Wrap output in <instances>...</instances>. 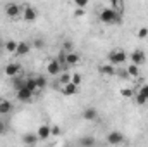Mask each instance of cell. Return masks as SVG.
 I'll return each mask as SVG.
<instances>
[{
  "instance_id": "cb8c5ba5",
  "label": "cell",
  "mask_w": 148,
  "mask_h": 147,
  "mask_svg": "<svg viewBox=\"0 0 148 147\" xmlns=\"http://www.w3.org/2000/svg\"><path fill=\"white\" fill-rule=\"evenodd\" d=\"M81 81H83L81 74H77V73L71 74V83H73V85H76V87H79V85H81Z\"/></svg>"
},
{
  "instance_id": "484cf974",
  "label": "cell",
  "mask_w": 148,
  "mask_h": 147,
  "mask_svg": "<svg viewBox=\"0 0 148 147\" xmlns=\"http://www.w3.org/2000/svg\"><path fill=\"white\" fill-rule=\"evenodd\" d=\"M59 83H62V87L67 85V83H71V74L69 73H62L60 74V81H59Z\"/></svg>"
},
{
  "instance_id": "d6a6232c",
  "label": "cell",
  "mask_w": 148,
  "mask_h": 147,
  "mask_svg": "<svg viewBox=\"0 0 148 147\" xmlns=\"http://www.w3.org/2000/svg\"><path fill=\"white\" fill-rule=\"evenodd\" d=\"M60 133H62V130H60L57 125H55V126H52V135H55V137H57V135H60Z\"/></svg>"
},
{
  "instance_id": "44dd1931",
  "label": "cell",
  "mask_w": 148,
  "mask_h": 147,
  "mask_svg": "<svg viewBox=\"0 0 148 147\" xmlns=\"http://www.w3.org/2000/svg\"><path fill=\"white\" fill-rule=\"evenodd\" d=\"M5 50L16 54V50H17V42H16V40H7V42H5Z\"/></svg>"
},
{
  "instance_id": "3957f363",
  "label": "cell",
  "mask_w": 148,
  "mask_h": 147,
  "mask_svg": "<svg viewBox=\"0 0 148 147\" xmlns=\"http://www.w3.org/2000/svg\"><path fill=\"white\" fill-rule=\"evenodd\" d=\"M126 59H127V54H126L124 50H121V49H115V50L109 52V61H110L112 66L124 64V62H126Z\"/></svg>"
},
{
  "instance_id": "7c38bea8",
  "label": "cell",
  "mask_w": 148,
  "mask_h": 147,
  "mask_svg": "<svg viewBox=\"0 0 148 147\" xmlns=\"http://www.w3.org/2000/svg\"><path fill=\"white\" fill-rule=\"evenodd\" d=\"M97 118H98V111L95 109V107H84V111H83V119L95 121Z\"/></svg>"
},
{
  "instance_id": "30bf717a",
  "label": "cell",
  "mask_w": 148,
  "mask_h": 147,
  "mask_svg": "<svg viewBox=\"0 0 148 147\" xmlns=\"http://www.w3.org/2000/svg\"><path fill=\"white\" fill-rule=\"evenodd\" d=\"M23 19H24V21H35V19H36V9L31 7V5H24Z\"/></svg>"
},
{
  "instance_id": "4fadbf2b",
  "label": "cell",
  "mask_w": 148,
  "mask_h": 147,
  "mask_svg": "<svg viewBox=\"0 0 148 147\" xmlns=\"http://www.w3.org/2000/svg\"><path fill=\"white\" fill-rule=\"evenodd\" d=\"M79 146L81 147H95L97 146V139L93 135H84L79 139Z\"/></svg>"
},
{
  "instance_id": "836d02e7",
  "label": "cell",
  "mask_w": 148,
  "mask_h": 147,
  "mask_svg": "<svg viewBox=\"0 0 148 147\" xmlns=\"http://www.w3.org/2000/svg\"><path fill=\"white\" fill-rule=\"evenodd\" d=\"M136 102H138L140 106H145V104H147V101H145L141 95H136Z\"/></svg>"
},
{
  "instance_id": "4dcf8cb0",
  "label": "cell",
  "mask_w": 148,
  "mask_h": 147,
  "mask_svg": "<svg viewBox=\"0 0 148 147\" xmlns=\"http://www.w3.org/2000/svg\"><path fill=\"white\" fill-rule=\"evenodd\" d=\"M7 132H9V128H7L5 121H2V119H0V135H5Z\"/></svg>"
},
{
  "instance_id": "d590c367",
  "label": "cell",
  "mask_w": 148,
  "mask_h": 147,
  "mask_svg": "<svg viewBox=\"0 0 148 147\" xmlns=\"http://www.w3.org/2000/svg\"><path fill=\"white\" fill-rule=\"evenodd\" d=\"M0 47H2V40H0Z\"/></svg>"
},
{
  "instance_id": "f546056e",
  "label": "cell",
  "mask_w": 148,
  "mask_h": 147,
  "mask_svg": "<svg viewBox=\"0 0 148 147\" xmlns=\"http://www.w3.org/2000/svg\"><path fill=\"white\" fill-rule=\"evenodd\" d=\"M121 95L122 97H133V90L131 88H122L121 90Z\"/></svg>"
},
{
  "instance_id": "7402d4cb",
  "label": "cell",
  "mask_w": 148,
  "mask_h": 147,
  "mask_svg": "<svg viewBox=\"0 0 148 147\" xmlns=\"http://www.w3.org/2000/svg\"><path fill=\"white\" fill-rule=\"evenodd\" d=\"M24 85H26V80H21V78H14L12 80V87H14L16 92L21 90V88H24Z\"/></svg>"
},
{
  "instance_id": "9a60e30c",
  "label": "cell",
  "mask_w": 148,
  "mask_h": 147,
  "mask_svg": "<svg viewBox=\"0 0 148 147\" xmlns=\"http://www.w3.org/2000/svg\"><path fill=\"white\" fill-rule=\"evenodd\" d=\"M21 140H23V144H24V146L31 147V146H35V144L38 142V137H36V133H31V132H29V133H24Z\"/></svg>"
},
{
  "instance_id": "9c48e42d",
  "label": "cell",
  "mask_w": 148,
  "mask_h": 147,
  "mask_svg": "<svg viewBox=\"0 0 148 147\" xmlns=\"http://www.w3.org/2000/svg\"><path fill=\"white\" fill-rule=\"evenodd\" d=\"M47 71H48V74H52V76H57V74H60V71H64V69H62V66L57 62V59H53V61H50V62L47 64Z\"/></svg>"
},
{
  "instance_id": "277c9868",
  "label": "cell",
  "mask_w": 148,
  "mask_h": 147,
  "mask_svg": "<svg viewBox=\"0 0 148 147\" xmlns=\"http://www.w3.org/2000/svg\"><path fill=\"white\" fill-rule=\"evenodd\" d=\"M105 140H107L109 146H119V144L124 142V135L121 132H117V130H112L110 133L105 137Z\"/></svg>"
},
{
  "instance_id": "8992f818",
  "label": "cell",
  "mask_w": 148,
  "mask_h": 147,
  "mask_svg": "<svg viewBox=\"0 0 148 147\" xmlns=\"http://www.w3.org/2000/svg\"><path fill=\"white\" fill-rule=\"evenodd\" d=\"M36 137H38V140L50 139L52 137V126L50 125H40V128H38V132H36Z\"/></svg>"
},
{
  "instance_id": "ac0fdd59",
  "label": "cell",
  "mask_w": 148,
  "mask_h": 147,
  "mask_svg": "<svg viewBox=\"0 0 148 147\" xmlns=\"http://www.w3.org/2000/svg\"><path fill=\"white\" fill-rule=\"evenodd\" d=\"M76 64H79V54L69 52L66 57V66H76Z\"/></svg>"
},
{
  "instance_id": "d6986e66",
  "label": "cell",
  "mask_w": 148,
  "mask_h": 147,
  "mask_svg": "<svg viewBox=\"0 0 148 147\" xmlns=\"http://www.w3.org/2000/svg\"><path fill=\"white\" fill-rule=\"evenodd\" d=\"M12 111V102L10 101H0V114H9Z\"/></svg>"
},
{
  "instance_id": "6da1fadb",
  "label": "cell",
  "mask_w": 148,
  "mask_h": 147,
  "mask_svg": "<svg viewBox=\"0 0 148 147\" xmlns=\"http://www.w3.org/2000/svg\"><path fill=\"white\" fill-rule=\"evenodd\" d=\"M100 21L105 23V24H121L122 23V16L115 14L110 7H105L100 12Z\"/></svg>"
},
{
  "instance_id": "5b68a950",
  "label": "cell",
  "mask_w": 148,
  "mask_h": 147,
  "mask_svg": "<svg viewBox=\"0 0 148 147\" xmlns=\"http://www.w3.org/2000/svg\"><path fill=\"white\" fill-rule=\"evenodd\" d=\"M129 57H131V64H136V66H141V64H145V61H147V55H145V52L143 50H134L133 54H129Z\"/></svg>"
},
{
  "instance_id": "e575fe53",
  "label": "cell",
  "mask_w": 148,
  "mask_h": 147,
  "mask_svg": "<svg viewBox=\"0 0 148 147\" xmlns=\"http://www.w3.org/2000/svg\"><path fill=\"white\" fill-rule=\"evenodd\" d=\"M74 16L81 17V16H84V10H83V9H76V10H74Z\"/></svg>"
},
{
  "instance_id": "52a82bcc",
  "label": "cell",
  "mask_w": 148,
  "mask_h": 147,
  "mask_svg": "<svg viewBox=\"0 0 148 147\" xmlns=\"http://www.w3.org/2000/svg\"><path fill=\"white\" fill-rule=\"evenodd\" d=\"M16 95H17V101H19V102H29V101H33V95H35V94L24 87V88L17 90V92H16Z\"/></svg>"
},
{
  "instance_id": "ffe728a7",
  "label": "cell",
  "mask_w": 148,
  "mask_h": 147,
  "mask_svg": "<svg viewBox=\"0 0 148 147\" xmlns=\"http://www.w3.org/2000/svg\"><path fill=\"white\" fill-rule=\"evenodd\" d=\"M126 73L129 74V76H138L140 74V66H136V64H129L127 68H126Z\"/></svg>"
},
{
  "instance_id": "1f68e13d",
  "label": "cell",
  "mask_w": 148,
  "mask_h": 147,
  "mask_svg": "<svg viewBox=\"0 0 148 147\" xmlns=\"http://www.w3.org/2000/svg\"><path fill=\"white\" fill-rule=\"evenodd\" d=\"M43 45H45V43H43L41 38H36V40L33 42V47H35V49H43Z\"/></svg>"
},
{
  "instance_id": "f1b7e54d",
  "label": "cell",
  "mask_w": 148,
  "mask_h": 147,
  "mask_svg": "<svg viewBox=\"0 0 148 147\" xmlns=\"http://www.w3.org/2000/svg\"><path fill=\"white\" fill-rule=\"evenodd\" d=\"M138 95H141V97L148 102V85H143V87H141V90H140V94H138Z\"/></svg>"
},
{
  "instance_id": "5bb4252c",
  "label": "cell",
  "mask_w": 148,
  "mask_h": 147,
  "mask_svg": "<svg viewBox=\"0 0 148 147\" xmlns=\"http://www.w3.org/2000/svg\"><path fill=\"white\" fill-rule=\"evenodd\" d=\"M98 73L105 74V76H114V74L117 73V69L112 64H102V66H98Z\"/></svg>"
},
{
  "instance_id": "8fae6325",
  "label": "cell",
  "mask_w": 148,
  "mask_h": 147,
  "mask_svg": "<svg viewBox=\"0 0 148 147\" xmlns=\"http://www.w3.org/2000/svg\"><path fill=\"white\" fill-rule=\"evenodd\" d=\"M31 50V45L28 42H17V50H16V55L23 57V55H28Z\"/></svg>"
},
{
  "instance_id": "4316f807",
  "label": "cell",
  "mask_w": 148,
  "mask_h": 147,
  "mask_svg": "<svg viewBox=\"0 0 148 147\" xmlns=\"http://www.w3.org/2000/svg\"><path fill=\"white\" fill-rule=\"evenodd\" d=\"M74 5H76L77 9H83V10H84V9L88 7V0H74Z\"/></svg>"
},
{
  "instance_id": "7a4b0ae2",
  "label": "cell",
  "mask_w": 148,
  "mask_h": 147,
  "mask_svg": "<svg viewBox=\"0 0 148 147\" xmlns=\"http://www.w3.org/2000/svg\"><path fill=\"white\" fill-rule=\"evenodd\" d=\"M23 12H24V7L19 5V3H7L5 5V16L10 17V19L23 17Z\"/></svg>"
},
{
  "instance_id": "83f0119b",
  "label": "cell",
  "mask_w": 148,
  "mask_h": 147,
  "mask_svg": "<svg viewBox=\"0 0 148 147\" xmlns=\"http://www.w3.org/2000/svg\"><path fill=\"white\" fill-rule=\"evenodd\" d=\"M136 35H138V38H147V37H148V28H147V26H143V28H140Z\"/></svg>"
},
{
  "instance_id": "e0dca14e",
  "label": "cell",
  "mask_w": 148,
  "mask_h": 147,
  "mask_svg": "<svg viewBox=\"0 0 148 147\" xmlns=\"http://www.w3.org/2000/svg\"><path fill=\"white\" fill-rule=\"evenodd\" d=\"M110 9L115 12V14L122 16V12H124V2H122V0H112L110 2Z\"/></svg>"
},
{
  "instance_id": "d4e9b609",
  "label": "cell",
  "mask_w": 148,
  "mask_h": 147,
  "mask_svg": "<svg viewBox=\"0 0 148 147\" xmlns=\"http://www.w3.org/2000/svg\"><path fill=\"white\" fill-rule=\"evenodd\" d=\"M35 81H36V88H45V87H47V80H45L43 76H36Z\"/></svg>"
},
{
  "instance_id": "2e32d148",
  "label": "cell",
  "mask_w": 148,
  "mask_h": 147,
  "mask_svg": "<svg viewBox=\"0 0 148 147\" xmlns=\"http://www.w3.org/2000/svg\"><path fill=\"white\" fill-rule=\"evenodd\" d=\"M60 92H62V95H66V97H69V95H76V94H77V87L73 85V83H67V85L60 87Z\"/></svg>"
},
{
  "instance_id": "603a6c76",
  "label": "cell",
  "mask_w": 148,
  "mask_h": 147,
  "mask_svg": "<svg viewBox=\"0 0 148 147\" xmlns=\"http://www.w3.org/2000/svg\"><path fill=\"white\" fill-rule=\"evenodd\" d=\"M24 87H26L28 90H31L33 94H35V92L38 90V88H36V81H35V78H28V80H26V85H24Z\"/></svg>"
},
{
  "instance_id": "ba28073f",
  "label": "cell",
  "mask_w": 148,
  "mask_h": 147,
  "mask_svg": "<svg viewBox=\"0 0 148 147\" xmlns=\"http://www.w3.org/2000/svg\"><path fill=\"white\" fill-rule=\"evenodd\" d=\"M21 71V66L17 64V62H10V64H7L5 68H3V73L5 76H10V78H16L17 74Z\"/></svg>"
}]
</instances>
